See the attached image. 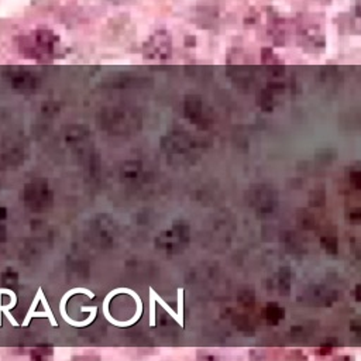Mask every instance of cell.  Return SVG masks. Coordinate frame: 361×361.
<instances>
[{
	"label": "cell",
	"mask_w": 361,
	"mask_h": 361,
	"mask_svg": "<svg viewBox=\"0 0 361 361\" xmlns=\"http://www.w3.org/2000/svg\"><path fill=\"white\" fill-rule=\"evenodd\" d=\"M98 123L100 127L106 130L124 133L130 129H135L137 124H141V120L134 110L123 107H107L99 113Z\"/></svg>",
	"instance_id": "1"
},
{
	"label": "cell",
	"mask_w": 361,
	"mask_h": 361,
	"mask_svg": "<svg viewBox=\"0 0 361 361\" xmlns=\"http://www.w3.org/2000/svg\"><path fill=\"white\" fill-rule=\"evenodd\" d=\"M17 303V295L14 294L10 289H0V313H6V318L9 319V322L12 323L14 327H19L17 320L13 318L12 313L9 312L12 308H14ZM0 326H2V320H0Z\"/></svg>",
	"instance_id": "2"
},
{
	"label": "cell",
	"mask_w": 361,
	"mask_h": 361,
	"mask_svg": "<svg viewBox=\"0 0 361 361\" xmlns=\"http://www.w3.org/2000/svg\"><path fill=\"white\" fill-rule=\"evenodd\" d=\"M185 116L196 122L198 119H202V112H203V103L202 99L195 95H190L188 98L185 99L184 104Z\"/></svg>",
	"instance_id": "3"
},
{
	"label": "cell",
	"mask_w": 361,
	"mask_h": 361,
	"mask_svg": "<svg viewBox=\"0 0 361 361\" xmlns=\"http://www.w3.org/2000/svg\"><path fill=\"white\" fill-rule=\"evenodd\" d=\"M40 292H41V288L38 289L37 295H36V298H34V300H33V305H31V309L29 311V313H27V316H25L24 322L21 323V326H23V327H25V326H29V323H30V320L33 318H34V316H38V318H44V316H47V318L49 319V322H51V324H52L54 327H57V326H58L55 318H54V315H52V312H51V311H45V312H36V311H34V308H36V305L38 303V300H40Z\"/></svg>",
	"instance_id": "4"
},
{
	"label": "cell",
	"mask_w": 361,
	"mask_h": 361,
	"mask_svg": "<svg viewBox=\"0 0 361 361\" xmlns=\"http://www.w3.org/2000/svg\"><path fill=\"white\" fill-rule=\"evenodd\" d=\"M150 295H151V296H153V298H154V300H155V302H158L159 305L162 306V308H164V309H165L166 312L170 313V315H171L172 318L175 319V322H177V323L179 324V326H181V327H184V322H182V320H181V319L178 318V313H177V312H174V311H172L171 308H170V306L166 305L165 302H164V300H162V298H161V296H159L158 294H155V291H154L153 288H151V289H150Z\"/></svg>",
	"instance_id": "5"
},
{
	"label": "cell",
	"mask_w": 361,
	"mask_h": 361,
	"mask_svg": "<svg viewBox=\"0 0 361 361\" xmlns=\"http://www.w3.org/2000/svg\"><path fill=\"white\" fill-rule=\"evenodd\" d=\"M150 326L154 327L155 326V300L150 295Z\"/></svg>",
	"instance_id": "6"
}]
</instances>
